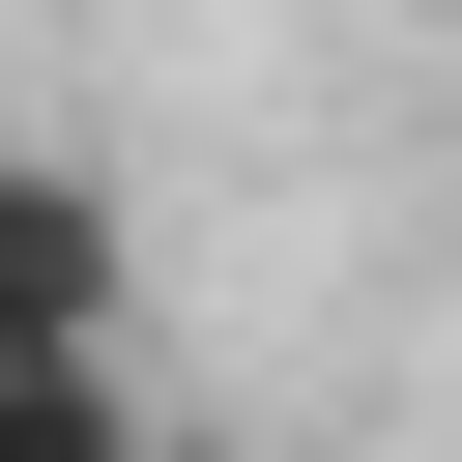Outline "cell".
Here are the masks:
<instances>
[{"mask_svg":"<svg viewBox=\"0 0 462 462\" xmlns=\"http://www.w3.org/2000/svg\"><path fill=\"white\" fill-rule=\"evenodd\" d=\"M116 289H144L116 173H87V144H0V375H29V346H116Z\"/></svg>","mask_w":462,"mask_h":462,"instance_id":"1","label":"cell"},{"mask_svg":"<svg viewBox=\"0 0 462 462\" xmlns=\"http://www.w3.org/2000/svg\"><path fill=\"white\" fill-rule=\"evenodd\" d=\"M0 462H173V433H144L116 346H29V375H0Z\"/></svg>","mask_w":462,"mask_h":462,"instance_id":"2","label":"cell"}]
</instances>
